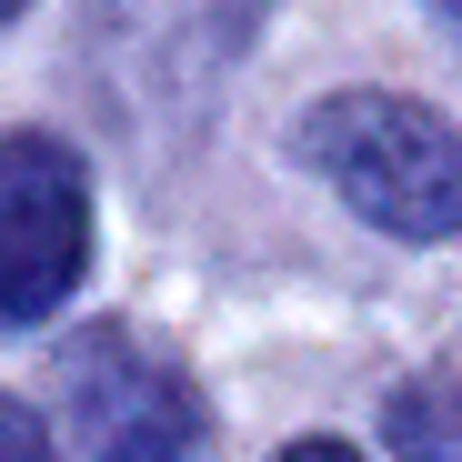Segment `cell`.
Segmentation results:
<instances>
[{
  "instance_id": "ba28073f",
  "label": "cell",
  "mask_w": 462,
  "mask_h": 462,
  "mask_svg": "<svg viewBox=\"0 0 462 462\" xmlns=\"http://www.w3.org/2000/svg\"><path fill=\"white\" fill-rule=\"evenodd\" d=\"M442 11H452V21H462V0H442Z\"/></svg>"
},
{
  "instance_id": "277c9868",
  "label": "cell",
  "mask_w": 462,
  "mask_h": 462,
  "mask_svg": "<svg viewBox=\"0 0 462 462\" xmlns=\"http://www.w3.org/2000/svg\"><path fill=\"white\" fill-rule=\"evenodd\" d=\"M393 452L402 462H462V372H422L393 393Z\"/></svg>"
},
{
  "instance_id": "7a4b0ae2",
  "label": "cell",
  "mask_w": 462,
  "mask_h": 462,
  "mask_svg": "<svg viewBox=\"0 0 462 462\" xmlns=\"http://www.w3.org/2000/svg\"><path fill=\"white\" fill-rule=\"evenodd\" d=\"M91 272V171L51 131L0 141V322H51Z\"/></svg>"
},
{
  "instance_id": "8992f818",
  "label": "cell",
  "mask_w": 462,
  "mask_h": 462,
  "mask_svg": "<svg viewBox=\"0 0 462 462\" xmlns=\"http://www.w3.org/2000/svg\"><path fill=\"white\" fill-rule=\"evenodd\" d=\"M282 462H362V452H352V442H342V432H312V442H291V452H282Z\"/></svg>"
},
{
  "instance_id": "5b68a950",
  "label": "cell",
  "mask_w": 462,
  "mask_h": 462,
  "mask_svg": "<svg viewBox=\"0 0 462 462\" xmlns=\"http://www.w3.org/2000/svg\"><path fill=\"white\" fill-rule=\"evenodd\" d=\"M0 462H51L41 412H31V402H11V393H0Z\"/></svg>"
},
{
  "instance_id": "52a82bcc",
  "label": "cell",
  "mask_w": 462,
  "mask_h": 462,
  "mask_svg": "<svg viewBox=\"0 0 462 462\" xmlns=\"http://www.w3.org/2000/svg\"><path fill=\"white\" fill-rule=\"evenodd\" d=\"M11 11H21V0H0V21H11Z\"/></svg>"
},
{
  "instance_id": "6da1fadb",
  "label": "cell",
  "mask_w": 462,
  "mask_h": 462,
  "mask_svg": "<svg viewBox=\"0 0 462 462\" xmlns=\"http://www.w3.org/2000/svg\"><path fill=\"white\" fill-rule=\"evenodd\" d=\"M312 162L372 231L393 242H452L462 231V131L402 91H332L301 121Z\"/></svg>"
},
{
  "instance_id": "3957f363",
  "label": "cell",
  "mask_w": 462,
  "mask_h": 462,
  "mask_svg": "<svg viewBox=\"0 0 462 462\" xmlns=\"http://www.w3.org/2000/svg\"><path fill=\"white\" fill-rule=\"evenodd\" d=\"M70 382V432H81L91 462H191L201 442V393H191V372L171 352H151L141 332L101 322L70 342L60 362Z\"/></svg>"
}]
</instances>
